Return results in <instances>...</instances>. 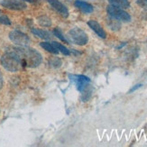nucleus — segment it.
<instances>
[{
  "instance_id": "1a4fd4ad",
  "label": "nucleus",
  "mask_w": 147,
  "mask_h": 147,
  "mask_svg": "<svg viewBox=\"0 0 147 147\" xmlns=\"http://www.w3.org/2000/svg\"><path fill=\"white\" fill-rule=\"evenodd\" d=\"M88 25L97 34L98 36H99L102 39H105L107 37V33L105 32V30L101 26V24L96 20H89L88 22Z\"/></svg>"
},
{
  "instance_id": "5701e85b",
  "label": "nucleus",
  "mask_w": 147,
  "mask_h": 147,
  "mask_svg": "<svg viewBox=\"0 0 147 147\" xmlns=\"http://www.w3.org/2000/svg\"><path fill=\"white\" fill-rule=\"evenodd\" d=\"M24 2H30V3H36V2H39L40 0H24Z\"/></svg>"
},
{
  "instance_id": "ddd939ff",
  "label": "nucleus",
  "mask_w": 147,
  "mask_h": 147,
  "mask_svg": "<svg viewBox=\"0 0 147 147\" xmlns=\"http://www.w3.org/2000/svg\"><path fill=\"white\" fill-rule=\"evenodd\" d=\"M40 46L42 48H43L45 51H47V52L53 53V54H58L59 53V51L56 49V47L53 45V43L51 42H41L40 43Z\"/></svg>"
},
{
  "instance_id": "2eb2a0df",
  "label": "nucleus",
  "mask_w": 147,
  "mask_h": 147,
  "mask_svg": "<svg viewBox=\"0 0 147 147\" xmlns=\"http://www.w3.org/2000/svg\"><path fill=\"white\" fill-rule=\"evenodd\" d=\"M53 43V45L56 47V49L59 51V53H61L63 55H71V51H69V49H67L64 45H62V44L57 42H52Z\"/></svg>"
},
{
  "instance_id": "aec40b11",
  "label": "nucleus",
  "mask_w": 147,
  "mask_h": 147,
  "mask_svg": "<svg viewBox=\"0 0 147 147\" xmlns=\"http://www.w3.org/2000/svg\"><path fill=\"white\" fill-rule=\"evenodd\" d=\"M136 2L141 7H147V0H136Z\"/></svg>"
},
{
  "instance_id": "a211bd4d",
  "label": "nucleus",
  "mask_w": 147,
  "mask_h": 147,
  "mask_svg": "<svg viewBox=\"0 0 147 147\" xmlns=\"http://www.w3.org/2000/svg\"><path fill=\"white\" fill-rule=\"evenodd\" d=\"M0 24H5V25H10L11 24L10 19L6 16L1 10H0Z\"/></svg>"
},
{
  "instance_id": "39448f33",
  "label": "nucleus",
  "mask_w": 147,
  "mask_h": 147,
  "mask_svg": "<svg viewBox=\"0 0 147 147\" xmlns=\"http://www.w3.org/2000/svg\"><path fill=\"white\" fill-rule=\"evenodd\" d=\"M9 39L12 41V42H14L16 44L17 46H28L30 43V38L28 35L22 33L21 31L18 30H13L9 33Z\"/></svg>"
},
{
  "instance_id": "20e7f679",
  "label": "nucleus",
  "mask_w": 147,
  "mask_h": 147,
  "mask_svg": "<svg viewBox=\"0 0 147 147\" xmlns=\"http://www.w3.org/2000/svg\"><path fill=\"white\" fill-rule=\"evenodd\" d=\"M107 12L110 17L117 19L118 21L125 22V23L131 21L130 15L126 11H125V9H123V8H120V7H117V6L109 5H107Z\"/></svg>"
},
{
  "instance_id": "6ab92c4d",
  "label": "nucleus",
  "mask_w": 147,
  "mask_h": 147,
  "mask_svg": "<svg viewBox=\"0 0 147 147\" xmlns=\"http://www.w3.org/2000/svg\"><path fill=\"white\" fill-rule=\"evenodd\" d=\"M50 63H51V65H52L53 67H54V68H59L61 65V61L58 58H53V60H51Z\"/></svg>"
},
{
  "instance_id": "f3484780",
  "label": "nucleus",
  "mask_w": 147,
  "mask_h": 147,
  "mask_svg": "<svg viewBox=\"0 0 147 147\" xmlns=\"http://www.w3.org/2000/svg\"><path fill=\"white\" fill-rule=\"evenodd\" d=\"M108 25L111 27L112 30H117L120 28V24L118 23V20L112 17L111 19H109V21H108Z\"/></svg>"
},
{
  "instance_id": "f257e3e1",
  "label": "nucleus",
  "mask_w": 147,
  "mask_h": 147,
  "mask_svg": "<svg viewBox=\"0 0 147 147\" xmlns=\"http://www.w3.org/2000/svg\"><path fill=\"white\" fill-rule=\"evenodd\" d=\"M16 53L20 56L22 61L23 68H36L39 66L42 61V54L35 49L29 48L27 46H18L14 49Z\"/></svg>"
},
{
  "instance_id": "6e6552de",
  "label": "nucleus",
  "mask_w": 147,
  "mask_h": 147,
  "mask_svg": "<svg viewBox=\"0 0 147 147\" xmlns=\"http://www.w3.org/2000/svg\"><path fill=\"white\" fill-rule=\"evenodd\" d=\"M48 2L53 7V9H54L62 17L66 18L69 16V10L64 4H62L59 0H48Z\"/></svg>"
},
{
  "instance_id": "7ed1b4c3",
  "label": "nucleus",
  "mask_w": 147,
  "mask_h": 147,
  "mask_svg": "<svg viewBox=\"0 0 147 147\" xmlns=\"http://www.w3.org/2000/svg\"><path fill=\"white\" fill-rule=\"evenodd\" d=\"M68 36L69 38V41L71 42L80 46L86 45L88 42V37L86 34V32H84L79 27L72 28L68 33Z\"/></svg>"
},
{
  "instance_id": "dca6fc26",
  "label": "nucleus",
  "mask_w": 147,
  "mask_h": 147,
  "mask_svg": "<svg viewBox=\"0 0 147 147\" xmlns=\"http://www.w3.org/2000/svg\"><path fill=\"white\" fill-rule=\"evenodd\" d=\"M53 34H54V35H55L56 37H58L61 41L64 42H67V43H69V41L65 38V36L63 35V34L61 33V31L60 28H55V29L53 30Z\"/></svg>"
},
{
  "instance_id": "4be33fe9",
  "label": "nucleus",
  "mask_w": 147,
  "mask_h": 147,
  "mask_svg": "<svg viewBox=\"0 0 147 147\" xmlns=\"http://www.w3.org/2000/svg\"><path fill=\"white\" fill-rule=\"evenodd\" d=\"M3 84H4V80H3V76L1 74V72H0V90L2 89L3 88Z\"/></svg>"
},
{
  "instance_id": "9d476101",
  "label": "nucleus",
  "mask_w": 147,
  "mask_h": 147,
  "mask_svg": "<svg viewBox=\"0 0 147 147\" xmlns=\"http://www.w3.org/2000/svg\"><path fill=\"white\" fill-rule=\"evenodd\" d=\"M74 5L77 8H79L82 13H84V14H90L94 10L92 5L88 4V2L82 1V0H76Z\"/></svg>"
},
{
  "instance_id": "4468645a",
  "label": "nucleus",
  "mask_w": 147,
  "mask_h": 147,
  "mask_svg": "<svg viewBox=\"0 0 147 147\" xmlns=\"http://www.w3.org/2000/svg\"><path fill=\"white\" fill-rule=\"evenodd\" d=\"M37 23L42 27H50L52 25V21L46 16H41L37 17Z\"/></svg>"
},
{
  "instance_id": "9b49d317",
  "label": "nucleus",
  "mask_w": 147,
  "mask_h": 147,
  "mask_svg": "<svg viewBox=\"0 0 147 147\" xmlns=\"http://www.w3.org/2000/svg\"><path fill=\"white\" fill-rule=\"evenodd\" d=\"M31 32L33 33L34 35H36L37 37L41 38V39H44V40H50L52 38V35L49 33L48 31L45 30H42V29H37V28H32Z\"/></svg>"
},
{
  "instance_id": "412c9836",
  "label": "nucleus",
  "mask_w": 147,
  "mask_h": 147,
  "mask_svg": "<svg viewBox=\"0 0 147 147\" xmlns=\"http://www.w3.org/2000/svg\"><path fill=\"white\" fill-rule=\"evenodd\" d=\"M143 85L141 84V83H139V84H136V86H134L131 89H129V91H128V93L130 94V93H132V92H134V91H136V89H138V88H141Z\"/></svg>"
},
{
  "instance_id": "f03ea898",
  "label": "nucleus",
  "mask_w": 147,
  "mask_h": 147,
  "mask_svg": "<svg viewBox=\"0 0 147 147\" xmlns=\"http://www.w3.org/2000/svg\"><path fill=\"white\" fill-rule=\"evenodd\" d=\"M0 62L3 68L10 72H16L23 68L20 56L16 53L15 50L5 53L0 59Z\"/></svg>"
},
{
  "instance_id": "f8f14e48",
  "label": "nucleus",
  "mask_w": 147,
  "mask_h": 147,
  "mask_svg": "<svg viewBox=\"0 0 147 147\" xmlns=\"http://www.w3.org/2000/svg\"><path fill=\"white\" fill-rule=\"evenodd\" d=\"M110 5L117 6V7L126 9L130 7V2L128 0H107Z\"/></svg>"
},
{
  "instance_id": "0eeeda50",
  "label": "nucleus",
  "mask_w": 147,
  "mask_h": 147,
  "mask_svg": "<svg viewBox=\"0 0 147 147\" xmlns=\"http://www.w3.org/2000/svg\"><path fill=\"white\" fill-rule=\"evenodd\" d=\"M1 5L5 8L15 11H23L27 8V5L24 0H3Z\"/></svg>"
},
{
  "instance_id": "423d86ee",
  "label": "nucleus",
  "mask_w": 147,
  "mask_h": 147,
  "mask_svg": "<svg viewBox=\"0 0 147 147\" xmlns=\"http://www.w3.org/2000/svg\"><path fill=\"white\" fill-rule=\"evenodd\" d=\"M69 79L75 82L76 88L80 92L85 90L88 87H89L90 83V79L85 75H69Z\"/></svg>"
}]
</instances>
